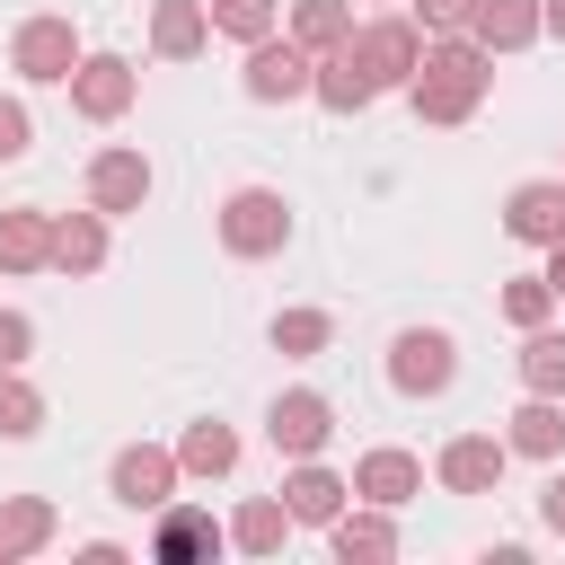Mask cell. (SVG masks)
<instances>
[{
  "label": "cell",
  "mask_w": 565,
  "mask_h": 565,
  "mask_svg": "<svg viewBox=\"0 0 565 565\" xmlns=\"http://www.w3.org/2000/svg\"><path fill=\"white\" fill-rule=\"evenodd\" d=\"M486 88H494V53L459 26V35H424V62H415V79H406V97H415V115L424 124H468L477 106H486Z\"/></svg>",
  "instance_id": "obj_1"
},
{
  "label": "cell",
  "mask_w": 565,
  "mask_h": 565,
  "mask_svg": "<svg viewBox=\"0 0 565 565\" xmlns=\"http://www.w3.org/2000/svg\"><path fill=\"white\" fill-rule=\"evenodd\" d=\"M79 26L62 18V9H35V18H18V35H9V71L26 79V88H71V71H79Z\"/></svg>",
  "instance_id": "obj_2"
},
{
  "label": "cell",
  "mask_w": 565,
  "mask_h": 565,
  "mask_svg": "<svg viewBox=\"0 0 565 565\" xmlns=\"http://www.w3.org/2000/svg\"><path fill=\"white\" fill-rule=\"evenodd\" d=\"M212 230H221V247L230 256H282L291 247V203L274 194V185H238V194H221V212H212Z\"/></svg>",
  "instance_id": "obj_3"
},
{
  "label": "cell",
  "mask_w": 565,
  "mask_h": 565,
  "mask_svg": "<svg viewBox=\"0 0 565 565\" xmlns=\"http://www.w3.org/2000/svg\"><path fill=\"white\" fill-rule=\"evenodd\" d=\"M450 380H459L450 327H397V335H388V388H397V397H441Z\"/></svg>",
  "instance_id": "obj_4"
},
{
  "label": "cell",
  "mask_w": 565,
  "mask_h": 565,
  "mask_svg": "<svg viewBox=\"0 0 565 565\" xmlns=\"http://www.w3.org/2000/svg\"><path fill=\"white\" fill-rule=\"evenodd\" d=\"M238 88H247L256 106H291V97H309V88H318V53H309V44H291V35L274 26L265 44H247Z\"/></svg>",
  "instance_id": "obj_5"
},
{
  "label": "cell",
  "mask_w": 565,
  "mask_h": 565,
  "mask_svg": "<svg viewBox=\"0 0 565 565\" xmlns=\"http://www.w3.org/2000/svg\"><path fill=\"white\" fill-rule=\"evenodd\" d=\"M177 486H185V468H177V450H159V441H124V450L106 459V494H115L124 512H159V503H177Z\"/></svg>",
  "instance_id": "obj_6"
},
{
  "label": "cell",
  "mask_w": 565,
  "mask_h": 565,
  "mask_svg": "<svg viewBox=\"0 0 565 565\" xmlns=\"http://www.w3.org/2000/svg\"><path fill=\"white\" fill-rule=\"evenodd\" d=\"M503 468H512V441H503V433H450V441L433 450V486H441V494H494Z\"/></svg>",
  "instance_id": "obj_7"
},
{
  "label": "cell",
  "mask_w": 565,
  "mask_h": 565,
  "mask_svg": "<svg viewBox=\"0 0 565 565\" xmlns=\"http://www.w3.org/2000/svg\"><path fill=\"white\" fill-rule=\"evenodd\" d=\"M230 547V521H212L203 503H159L150 512V565H212Z\"/></svg>",
  "instance_id": "obj_8"
},
{
  "label": "cell",
  "mask_w": 565,
  "mask_h": 565,
  "mask_svg": "<svg viewBox=\"0 0 565 565\" xmlns=\"http://www.w3.org/2000/svg\"><path fill=\"white\" fill-rule=\"evenodd\" d=\"M132 97H141V71H132L124 53H79V71H71V115H88V124H124Z\"/></svg>",
  "instance_id": "obj_9"
},
{
  "label": "cell",
  "mask_w": 565,
  "mask_h": 565,
  "mask_svg": "<svg viewBox=\"0 0 565 565\" xmlns=\"http://www.w3.org/2000/svg\"><path fill=\"white\" fill-rule=\"evenodd\" d=\"M265 441H274L282 459H318V450L335 441V406H327L318 388H282V397L265 406Z\"/></svg>",
  "instance_id": "obj_10"
},
{
  "label": "cell",
  "mask_w": 565,
  "mask_h": 565,
  "mask_svg": "<svg viewBox=\"0 0 565 565\" xmlns=\"http://www.w3.org/2000/svg\"><path fill=\"white\" fill-rule=\"evenodd\" d=\"M353 53H362V71H371L380 88H406L415 62H424V26H415V18H362V26H353Z\"/></svg>",
  "instance_id": "obj_11"
},
{
  "label": "cell",
  "mask_w": 565,
  "mask_h": 565,
  "mask_svg": "<svg viewBox=\"0 0 565 565\" xmlns=\"http://www.w3.org/2000/svg\"><path fill=\"white\" fill-rule=\"evenodd\" d=\"M88 203H97L106 221H132V212L150 203V159H141L132 141L97 150V159H88Z\"/></svg>",
  "instance_id": "obj_12"
},
{
  "label": "cell",
  "mask_w": 565,
  "mask_h": 565,
  "mask_svg": "<svg viewBox=\"0 0 565 565\" xmlns=\"http://www.w3.org/2000/svg\"><path fill=\"white\" fill-rule=\"evenodd\" d=\"M424 494V459L415 450H397V441H380V450H362L353 459V503H415Z\"/></svg>",
  "instance_id": "obj_13"
},
{
  "label": "cell",
  "mask_w": 565,
  "mask_h": 565,
  "mask_svg": "<svg viewBox=\"0 0 565 565\" xmlns=\"http://www.w3.org/2000/svg\"><path fill=\"white\" fill-rule=\"evenodd\" d=\"M327 547H335V565H388V556H397L388 503H344V512L327 521Z\"/></svg>",
  "instance_id": "obj_14"
},
{
  "label": "cell",
  "mask_w": 565,
  "mask_h": 565,
  "mask_svg": "<svg viewBox=\"0 0 565 565\" xmlns=\"http://www.w3.org/2000/svg\"><path fill=\"white\" fill-rule=\"evenodd\" d=\"M503 230H512L521 247H556V238H565V177L512 185V194H503Z\"/></svg>",
  "instance_id": "obj_15"
},
{
  "label": "cell",
  "mask_w": 565,
  "mask_h": 565,
  "mask_svg": "<svg viewBox=\"0 0 565 565\" xmlns=\"http://www.w3.org/2000/svg\"><path fill=\"white\" fill-rule=\"evenodd\" d=\"M282 503H291V521H300V530H327V521L353 503V477H335L327 459H291V477H282Z\"/></svg>",
  "instance_id": "obj_16"
},
{
  "label": "cell",
  "mask_w": 565,
  "mask_h": 565,
  "mask_svg": "<svg viewBox=\"0 0 565 565\" xmlns=\"http://www.w3.org/2000/svg\"><path fill=\"white\" fill-rule=\"evenodd\" d=\"M503 441H512V459H565V397L521 388V406H512Z\"/></svg>",
  "instance_id": "obj_17"
},
{
  "label": "cell",
  "mask_w": 565,
  "mask_h": 565,
  "mask_svg": "<svg viewBox=\"0 0 565 565\" xmlns=\"http://www.w3.org/2000/svg\"><path fill=\"white\" fill-rule=\"evenodd\" d=\"M212 44V0H150V53L159 62H194Z\"/></svg>",
  "instance_id": "obj_18"
},
{
  "label": "cell",
  "mask_w": 565,
  "mask_h": 565,
  "mask_svg": "<svg viewBox=\"0 0 565 565\" xmlns=\"http://www.w3.org/2000/svg\"><path fill=\"white\" fill-rule=\"evenodd\" d=\"M53 539H62V512H53V494H0V565L35 556V547H53Z\"/></svg>",
  "instance_id": "obj_19"
},
{
  "label": "cell",
  "mask_w": 565,
  "mask_h": 565,
  "mask_svg": "<svg viewBox=\"0 0 565 565\" xmlns=\"http://www.w3.org/2000/svg\"><path fill=\"white\" fill-rule=\"evenodd\" d=\"M309 97H318L327 115H362V106L380 97V79L362 71V53H353V35H344L335 53H318V88H309Z\"/></svg>",
  "instance_id": "obj_20"
},
{
  "label": "cell",
  "mask_w": 565,
  "mask_h": 565,
  "mask_svg": "<svg viewBox=\"0 0 565 565\" xmlns=\"http://www.w3.org/2000/svg\"><path fill=\"white\" fill-rule=\"evenodd\" d=\"M468 35H477L486 53H521V44H539V35H547V9H539V0H477Z\"/></svg>",
  "instance_id": "obj_21"
},
{
  "label": "cell",
  "mask_w": 565,
  "mask_h": 565,
  "mask_svg": "<svg viewBox=\"0 0 565 565\" xmlns=\"http://www.w3.org/2000/svg\"><path fill=\"white\" fill-rule=\"evenodd\" d=\"M53 274H106V212L88 203V212H62L53 221Z\"/></svg>",
  "instance_id": "obj_22"
},
{
  "label": "cell",
  "mask_w": 565,
  "mask_h": 565,
  "mask_svg": "<svg viewBox=\"0 0 565 565\" xmlns=\"http://www.w3.org/2000/svg\"><path fill=\"white\" fill-rule=\"evenodd\" d=\"M291 530H300V521H291L282 494H247V503L230 512V547H238V556H282Z\"/></svg>",
  "instance_id": "obj_23"
},
{
  "label": "cell",
  "mask_w": 565,
  "mask_h": 565,
  "mask_svg": "<svg viewBox=\"0 0 565 565\" xmlns=\"http://www.w3.org/2000/svg\"><path fill=\"white\" fill-rule=\"evenodd\" d=\"M44 265H53V212L35 203L0 212V274H44Z\"/></svg>",
  "instance_id": "obj_24"
},
{
  "label": "cell",
  "mask_w": 565,
  "mask_h": 565,
  "mask_svg": "<svg viewBox=\"0 0 565 565\" xmlns=\"http://www.w3.org/2000/svg\"><path fill=\"white\" fill-rule=\"evenodd\" d=\"M177 468H185V477H230V468H238V433H230L221 415L185 424V433H177Z\"/></svg>",
  "instance_id": "obj_25"
},
{
  "label": "cell",
  "mask_w": 565,
  "mask_h": 565,
  "mask_svg": "<svg viewBox=\"0 0 565 565\" xmlns=\"http://www.w3.org/2000/svg\"><path fill=\"white\" fill-rule=\"evenodd\" d=\"M282 35L309 44V53H335V44L353 35V9H344V0H291V9H282Z\"/></svg>",
  "instance_id": "obj_26"
},
{
  "label": "cell",
  "mask_w": 565,
  "mask_h": 565,
  "mask_svg": "<svg viewBox=\"0 0 565 565\" xmlns=\"http://www.w3.org/2000/svg\"><path fill=\"white\" fill-rule=\"evenodd\" d=\"M265 335H274V353H282V362H309V353H327V344H335V318H327V309H274V327H265Z\"/></svg>",
  "instance_id": "obj_27"
},
{
  "label": "cell",
  "mask_w": 565,
  "mask_h": 565,
  "mask_svg": "<svg viewBox=\"0 0 565 565\" xmlns=\"http://www.w3.org/2000/svg\"><path fill=\"white\" fill-rule=\"evenodd\" d=\"M44 433V388L26 371H0V441H35Z\"/></svg>",
  "instance_id": "obj_28"
},
{
  "label": "cell",
  "mask_w": 565,
  "mask_h": 565,
  "mask_svg": "<svg viewBox=\"0 0 565 565\" xmlns=\"http://www.w3.org/2000/svg\"><path fill=\"white\" fill-rule=\"evenodd\" d=\"M521 388L565 397V335H556V327H530V335H521Z\"/></svg>",
  "instance_id": "obj_29"
},
{
  "label": "cell",
  "mask_w": 565,
  "mask_h": 565,
  "mask_svg": "<svg viewBox=\"0 0 565 565\" xmlns=\"http://www.w3.org/2000/svg\"><path fill=\"white\" fill-rule=\"evenodd\" d=\"M282 26V0H212V35H230V44H265Z\"/></svg>",
  "instance_id": "obj_30"
},
{
  "label": "cell",
  "mask_w": 565,
  "mask_h": 565,
  "mask_svg": "<svg viewBox=\"0 0 565 565\" xmlns=\"http://www.w3.org/2000/svg\"><path fill=\"white\" fill-rule=\"evenodd\" d=\"M547 318H556V282H547V274H512V282H503V327L530 335V327H547Z\"/></svg>",
  "instance_id": "obj_31"
},
{
  "label": "cell",
  "mask_w": 565,
  "mask_h": 565,
  "mask_svg": "<svg viewBox=\"0 0 565 565\" xmlns=\"http://www.w3.org/2000/svg\"><path fill=\"white\" fill-rule=\"evenodd\" d=\"M26 150H35V115H26V97H0V168L26 159Z\"/></svg>",
  "instance_id": "obj_32"
},
{
  "label": "cell",
  "mask_w": 565,
  "mask_h": 565,
  "mask_svg": "<svg viewBox=\"0 0 565 565\" xmlns=\"http://www.w3.org/2000/svg\"><path fill=\"white\" fill-rule=\"evenodd\" d=\"M26 353H35V318L0 309V371H26Z\"/></svg>",
  "instance_id": "obj_33"
},
{
  "label": "cell",
  "mask_w": 565,
  "mask_h": 565,
  "mask_svg": "<svg viewBox=\"0 0 565 565\" xmlns=\"http://www.w3.org/2000/svg\"><path fill=\"white\" fill-rule=\"evenodd\" d=\"M468 18H477V0H415V26L424 35H459Z\"/></svg>",
  "instance_id": "obj_34"
},
{
  "label": "cell",
  "mask_w": 565,
  "mask_h": 565,
  "mask_svg": "<svg viewBox=\"0 0 565 565\" xmlns=\"http://www.w3.org/2000/svg\"><path fill=\"white\" fill-rule=\"evenodd\" d=\"M539 521L565 539V477H547V494H539Z\"/></svg>",
  "instance_id": "obj_35"
},
{
  "label": "cell",
  "mask_w": 565,
  "mask_h": 565,
  "mask_svg": "<svg viewBox=\"0 0 565 565\" xmlns=\"http://www.w3.org/2000/svg\"><path fill=\"white\" fill-rule=\"evenodd\" d=\"M539 256H547L539 274H547V282H556V300H565V238H556V247H539Z\"/></svg>",
  "instance_id": "obj_36"
},
{
  "label": "cell",
  "mask_w": 565,
  "mask_h": 565,
  "mask_svg": "<svg viewBox=\"0 0 565 565\" xmlns=\"http://www.w3.org/2000/svg\"><path fill=\"white\" fill-rule=\"evenodd\" d=\"M539 9H547V35L565 44V0H539Z\"/></svg>",
  "instance_id": "obj_37"
}]
</instances>
